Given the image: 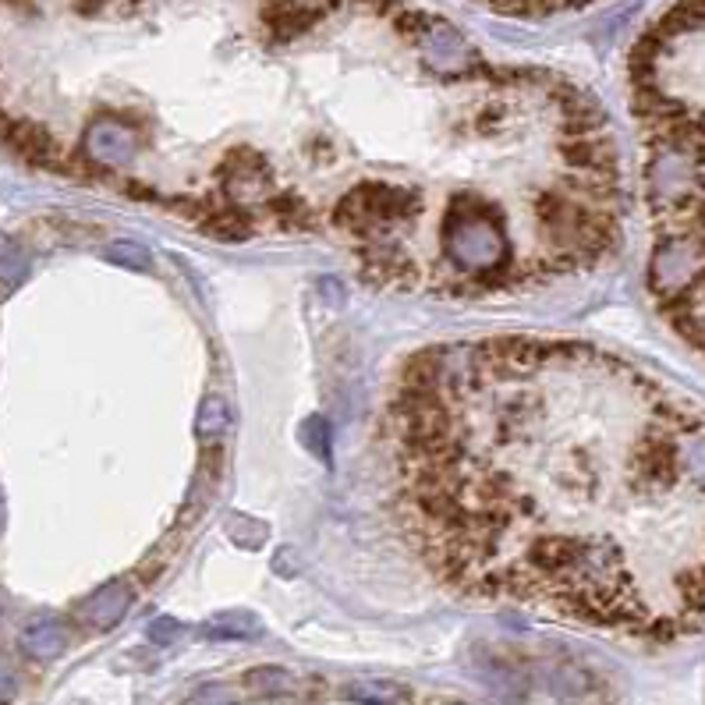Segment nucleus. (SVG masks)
Returning <instances> with one entry per match:
<instances>
[{"label": "nucleus", "mask_w": 705, "mask_h": 705, "mask_svg": "<svg viewBox=\"0 0 705 705\" xmlns=\"http://www.w3.org/2000/svg\"><path fill=\"white\" fill-rule=\"evenodd\" d=\"M408 543L465 596L631 635L705 620V411L589 344L411 355L387 404Z\"/></svg>", "instance_id": "f257e3e1"}, {"label": "nucleus", "mask_w": 705, "mask_h": 705, "mask_svg": "<svg viewBox=\"0 0 705 705\" xmlns=\"http://www.w3.org/2000/svg\"><path fill=\"white\" fill-rule=\"evenodd\" d=\"M415 36H419V43H422V50H426L429 64H433V71H440V75H461V71L475 68V50L458 36L454 25L440 22V18L419 15Z\"/></svg>", "instance_id": "f03ea898"}, {"label": "nucleus", "mask_w": 705, "mask_h": 705, "mask_svg": "<svg viewBox=\"0 0 705 705\" xmlns=\"http://www.w3.org/2000/svg\"><path fill=\"white\" fill-rule=\"evenodd\" d=\"M86 153L100 167H128L139 156V132L121 117H96L86 128Z\"/></svg>", "instance_id": "7ed1b4c3"}, {"label": "nucleus", "mask_w": 705, "mask_h": 705, "mask_svg": "<svg viewBox=\"0 0 705 705\" xmlns=\"http://www.w3.org/2000/svg\"><path fill=\"white\" fill-rule=\"evenodd\" d=\"M128 606H132V589L124 582H110V585H103L100 592H93L89 599H82L78 620L96 631H110L117 620L128 613Z\"/></svg>", "instance_id": "20e7f679"}, {"label": "nucleus", "mask_w": 705, "mask_h": 705, "mask_svg": "<svg viewBox=\"0 0 705 705\" xmlns=\"http://www.w3.org/2000/svg\"><path fill=\"white\" fill-rule=\"evenodd\" d=\"M18 645L25 649V656L32 659H57L64 649H68V631L50 617L29 620L18 635Z\"/></svg>", "instance_id": "39448f33"}, {"label": "nucleus", "mask_w": 705, "mask_h": 705, "mask_svg": "<svg viewBox=\"0 0 705 705\" xmlns=\"http://www.w3.org/2000/svg\"><path fill=\"white\" fill-rule=\"evenodd\" d=\"M341 695L355 705H408L411 702V691L397 681H387V677H362V681H351V684H344Z\"/></svg>", "instance_id": "423d86ee"}, {"label": "nucleus", "mask_w": 705, "mask_h": 705, "mask_svg": "<svg viewBox=\"0 0 705 705\" xmlns=\"http://www.w3.org/2000/svg\"><path fill=\"white\" fill-rule=\"evenodd\" d=\"M29 280V256L11 238H0V291H15Z\"/></svg>", "instance_id": "0eeeda50"}, {"label": "nucleus", "mask_w": 705, "mask_h": 705, "mask_svg": "<svg viewBox=\"0 0 705 705\" xmlns=\"http://www.w3.org/2000/svg\"><path fill=\"white\" fill-rule=\"evenodd\" d=\"M245 684L259 695H287V691L295 688V677L287 674L284 667H259V670H248Z\"/></svg>", "instance_id": "6e6552de"}, {"label": "nucleus", "mask_w": 705, "mask_h": 705, "mask_svg": "<svg viewBox=\"0 0 705 705\" xmlns=\"http://www.w3.org/2000/svg\"><path fill=\"white\" fill-rule=\"evenodd\" d=\"M259 624L248 613H224V617H213L210 620V635L213 638H248L256 635Z\"/></svg>", "instance_id": "1a4fd4ad"}, {"label": "nucleus", "mask_w": 705, "mask_h": 705, "mask_svg": "<svg viewBox=\"0 0 705 705\" xmlns=\"http://www.w3.org/2000/svg\"><path fill=\"white\" fill-rule=\"evenodd\" d=\"M227 426H231V408H227L220 397H206L199 408V433L220 436Z\"/></svg>", "instance_id": "9d476101"}, {"label": "nucleus", "mask_w": 705, "mask_h": 705, "mask_svg": "<svg viewBox=\"0 0 705 705\" xmlns=\"http://www.w3.org/2000/svg\"><path fill=\"white\" fill-rule=\"evenodd\" d=\"M107 259L110 263L132 266V270H149V252L139 241H114V245L107 248Z\"/></svg>", "instance_id": "9b49d317"}, {"label": "nucleus", "mask_w": 705, "mask_h": 705, "mask_svg": "<svg viewBox=\"0 0 705 705\" xmlns=\"http://www.w3.org/2000/svg\"><path fill=\"white\" fill-rule=\"evenodd\" d=\"M302 440L309 443L312 454H319L323 461H330V422L326 419H309L302 429Z\"/></svg>", "instance_id": "f8f14e48"}, {"label": "nucleus", "mask_w": 705, "mask_h": 705, "mask_svg": "<svg viewBox=\"0 0 705 705\" xmlns=\"http://www.w3.org/2000/svg\"><path fill=\"white\" fill-rule=\"evenodd\" d=\"M185 705H234V691L224 688V684H206Z\"/></svg>", "instance_id": "ddd939ff"}, {"label": "nucleus", "mask_w": 705, "mask_h": 705, "mask_svg": "<svg viewBox=\"0 0 705 705\" xmlns=\"http://www.w3.org/2000/svg\"><path fill=\"white\" fill-rule=\"evenodd\" d=\"M149 642H156V645H167V642H174V638L181 635V624L178 620H171V617H160V620H153L149 624Z\"/></svg>", "instance_id": "4468645a"}, {"label": "nucleus", "mask_w": 705, "mask_h": 705, "mask_svg": "<svg viewBox=\"0 0 705 705\" xmlns=\"http://www.w3.org/2000/svg\"><path fill=\"white\" fill-rule=\"evenodd\" d=\"M496 11H507L514 18H535V15H550V11H560L553 4H500Z\"/></svg>", "instance_id": "2eb2a0df"}, {"label": "nucleus", "mask_w": 705, "mask_h": 705, "mask_svg": "<svg viewBox=\"0 0 705 705\" xmlns=\"http://www.w3.org/2000/svg\"><path fill=\"white\" fill-rule=\"evenodd\" d=\"M15 691H18L15 667H11L8 659L0 656V702H8V698H15Z\"/></svg>", "instance_id": "dca6fc26"}, {"label": "nucleus", "mask_w": 705, "mask_h": 705, "mask_svg": "<svg viewBox=\"0 0 705 705\" xmlns=\"http://www.w3.org/2000/svg\"><path fill=\"white\" fill-rule=\"evenodd\" d=\"M0 528H4V496H0Z\"/></svg>", "instance_id": "f3484780"}]
</instances>
